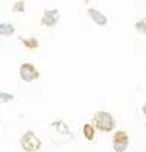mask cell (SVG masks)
Here are the masks:
<instances>
[{"label":"cell","instance_id":"5bb4252c","mask_svg":"<svg viewBox=\"0 0 146 152\" xmlns=\"http://www.w3.org/2000/svg\"><path fill=\"white\" fill-rule=\"evenodd\" d=\"M84 2H87V3H88V2H90V0H84Z\"/></svg>","mask_w":146,"mask_h":152},{"label":"cell","instance_id":"9a60e30c","mask_svg":"<svg viewBox=\"0 0 146 152\" xmlns=\"http://www.w3.org/2000/svg\"><path fill=\"white\" fill-rule=\"evenodd\" d=\"M0 2H2V0H0Z\"/></svg>","mask_w":146,"mask_h":152},{"label":"cell","instance_id":"6da1fadb","mask_svg":"<svg viewBox=\"0 0 146 152\" xmlns=\"http://www.w3.org/2000/svg\"><path fill=\"white\" fill-rule=\"evenodd\" d=\"M93 125L101 132H111L116 128V120L108 111H97L93 116Z\"/></svg>","mask_w":146,"mask_h":152},{"label":"cell","instance_id":"30bf717a","mask_svg":"<svg viewBox=\"0 0 146 152\" xmlns=\"http://www.w3.org/2000/svg\"><path fill=\"white\" fill-rule=\"evenodd\" d=\"M24 11H26V2H24V0H17V2L12 5V12L23 14Z\"/></svg>","mask_w":146,"mask_h":152},{"label":"cell","instance_id":"9c48e42d","mask_svg":"<svg viewBox=\"0 0 146 152\" xmlns=\"http://www.w3.org/2000/svg\"><path fill=\"white\" fill-rule=\"evenodd\" d=\"M21 43L23 46L29 49V50H35V49H38L40 47V41L36 40L35 37H31V38H21Z\"/></svg>","mask_w":146,"mask_h":152},{"label":"cell","instance_id":"277c9868","mask_svg":"<svg viewBox=\"0 0 146 152\" xmlns=\"http://www.w3.org/2000/svg\"><path fill=\"white\" fill-rule=\"evenodd\" d=\"M111 140H113L111 142L113 143V148L117 152H123L129 146V135L125 131H116L113 134V137H111Z\"/></svg>","mask_w":146,"mask_h":152},{"label":"cell","instance_id":"52a82bcc","mask_svg":"<svg viewBox=\"0 0 146 152\" xmlns=\"http://www.w3.org/2000/svg\"><path fill=\"white\" fill-rule=\"evenodd\" d=\"M82 134L85 137V140H94V135H96V128H94V125L93 123H85L82 126Z\"/></svg>","mask_w":146,"mask_h":152},{"label":"cell","instance_id":"7c38bea8","mask_svg":"<svg viewBox=\"0 0 146 152\" xmlns=\"http://www.w3.org/2000/svg\"><path fill=\"white\" fill-rule=\"evenodd\" d=\"M11 100H14V96L6 91H0V102H11Z\"/></svg>","mask_w":146,"mask_h":152},{"label":"cell","instance_id":"5b68a950","mask_svg":"<svg viewBox=\"0 0 146 152\" xmlns=\"http://www.w3.org/2000/svg\"><path fill=\"white\" fill-rule=\"evenodd\" d=\"M59 18H61V14L58 9H46L41 17V24L44 28H55Z\"/></svg>","mask_w":146,"mask_h":152},{"label":"cell","instance_id":"3957f363","mask_svg":"<svg viewBox=\"0 0 146 152\" xmlns=\"http://www.w3.org/2000/svg\"><path fill=\"white\" fill-rule=\"evenodd\" d=\"M20 146H21V149L28 151V152H34V151H38L41 148V140L32 131H28L21 135Z\"/></svg>","mask_w":146,"mask_h":152},{"label":"cell","instance_id":"8992f818","mask_svg":"<svg viewBox=\"0 0 146 152\" xmlns=\"http://www.w3.org/2000/svg\"><path fill=\"white\" fill-rule=\"evenodd\" d=\"M87 14H88V17L93 20V23H94V24H97V26H105V24L108 23L107 15L104 14V12H101L99 9L88 8V9H87Z\"/></svg>","mask_w":146,"mask_h":152},{"label":"cell","instance_id":"4fadbf2b","mask_svg":"<svg viewBox=\"0 0 146 152\" xmlns=\"http://www.w3.org/2000/svg\"><path fill=\"white\" fill-rule=\"evenodd\" d=\"M142 113H143L145 116H146V105H143V108H142Z\"/></svg>","mask_w":146,"mask_h":152},{"label":"cell","instance_id":"7a4b0ae2","mask_svg":"<svg viewBox=\"0 0 146 152\" xmlns=\"http://www.w3.org/2000/svg\"><path fill=\"white\" fill-rule=\"evenodd\" d=\"M18 75L23 82H34L40 78V72L32 62H23V64H20Z\"/></svg>","mask_w":146,"mask_h":152},{"label":"cell","instance_id":"ba28073f","mask_svg":"<svg viewBox=\"0 0 146 152\" xmlns=\"http://www.w3.org/2000/svg\"><path fill=\"white\" fill-rule=\"evenodd\" d=\"M15 28L11 23H0V37H11L14 35Z\"/></svg>","mask_w":146,"mask_h":152},{"label":"cell","instance_id":"8fae6325","mask_svg":"<svg viewBox=\"0 0 146 152\" xmlns=\"http://www.w3.org/2000/svg\"><path fill=\"white\" fill-rule=\"evenodd\" d=\"M136 29H137V32H140V34H146V17L136 21Z\"/></svg>","mask_w":146,"mask_h":152}]
</instances>
